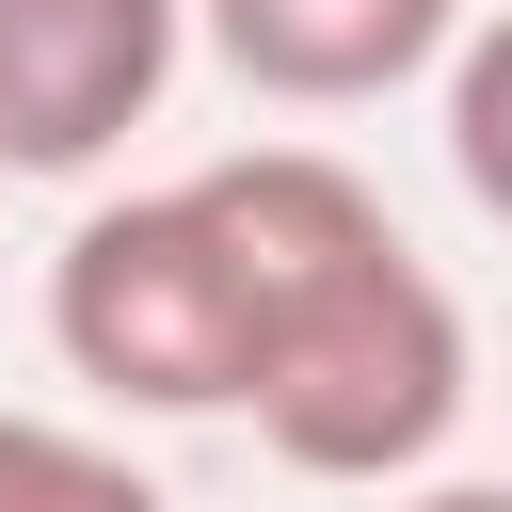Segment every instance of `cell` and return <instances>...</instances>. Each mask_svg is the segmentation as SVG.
I'll return each instance as SVG.
<instances>
[{
	"label": "cell",
	"mask_w": 512,
	"mask_h": 512,
	"mask_svg": "<svg viewBox=\"0 0 512 512\" xmlns=\"http://www.w3.org/2000/svg\"><path fill=\"white\" fill-rule=\"evenodd\" d=\"M240 288H256V448L288 480H432L464 400H480V352H464V304L448 272L384 224V192L336 160V144H240L192 176Z\"/></svg>",
	"instance_id": "1"
},
{
	"label": "cell",
	"mask_w": 512,
	"mask_h": 512,
	"mask_svg": "<svg viewBox=\"0 0 512 512\" xmlns=\"http://www.w3.org/2000/svg\"><path fill=\"white\" fill-rule=\"evenodd\" d=\"M48 352L112 400V416H240L256 384V288L208 224V192H128L80 208L48 256Z\"/></svg>",
	"instance_id": "2"
},
{
	"label": "cell",
	"mask_w": 512,
	"mask_h": 512,
	"mask_svg": "<svg viewBox=\"0 0 512 512\" xmlns=\"http://www.w3.org/2000/svg\"><path fill=\"white\" fill-rule=\"evenodd\" d=\"M192 64V0H0V176H96Z\"/></svg>",
	"instance_id": "3"
},
{
	"label": "cell",
	"mask_w": 512,
	"mask_h": 512,
	"mask_svg": "<svg viewBox=\"0 0 512 512\" xmlns=\"http://www.w3.org/2000/svg\"><path fill=\"white\" fill-rule=\"evenodd\" d=\"M192 32L272 112H368L464 48V0H192Z\"/></svg>",
	"instance_id": "4"
},
{
	"label": "cell",
	"mask_w": 512,
	"mask_h": 512,
	"mask_svg": "<svg viewBox=\"0 0 512 512\" xmlns=\"http://www.w3.org/2000/svg\"><path fill=\"white\" fill-rule=\"evenodd\" d=\"M0 512H176V496L64 416H0Z\"/></svg>",
	"instance_id": "5"
},
{
	"label": "cell",
	"mask_w": 512,
	"mask_h": 512,
	"mask_svg": "<svg viewBox=\"0 0 512 512\" xmlns=\"http://www.w3.org/2000/svg\"><path fill=\"white\" fill-rule=\"evenodd\" d=\"M448 176L480 224H512V0L464 16V48H448Z\"/></svg>",
	"instance_id": "6"
},
{
	"label": "cell",
	"mask_w": 512,
	"mask_h": 512,
	"mask_svg": "<svg viewBox=\"0 0 512 512\" xmlns=\"http://www.w3.org/2000/svg\"><path fill=\"white\" fill-rule=\"evenodd\" d=\"M400 512H512V480H416Z\"/></svg>",
	"instance_id": "7"
}]
</instances>
